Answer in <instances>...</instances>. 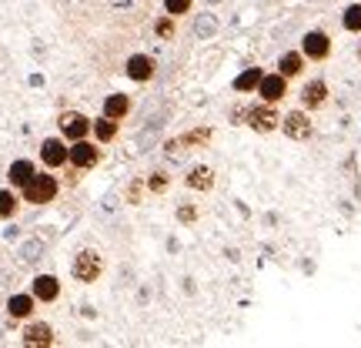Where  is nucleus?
<instances>
[{"instance_id":"9d476101","label":"nucleus","mask_w":361,"mask_h":348,"mask_svg":"<svg viewBox=\"0 0 361 348\" xmlns=\"http://www.w3.org/2000/svg\"><path fill=\"white\" fill-rule=\"evenodd\" d=\"M301 104H305V111H318L328 104V84L322 78L308 80L305 88H301Z\"/></svg>"},{"instance_id":"c756f323","label":"nucleus","mask_w":361,"mask_h":348,"mask_svg":"<svg viewBox=\"0 0 361 348\" xmlns=\"http://www.w3.org/2000/svg\"><path fill=\"white\" fill-rule=\"evenodd\" d=\"M358 57H361V44H358Z\"/></svg>"},{"instance_id":"f03ea898","label":"nucleus","mask_w":361,"mask_h":348,"mask_svg":"<svg viewBox=\"0 0 361 348\" xmlns=\"http://www.w3.org/2000/svg\"><path fill=\"white\" fill-rule=\"evenodd\" d=\"M251 131H258V134H271V131L281 128V114L274 111V104H251L247 107V121H245Z\"/></svg>"},{"instance_id":"cd10ccee","label":"nucleus","mask_w":361,"mask_h":348,"mask_svg":"<svg viewBox=\"0 0 361 348\" xmlns=\"http://www.w3.org/2000/svg\"><path fill=\"white\" fill-rule=\"evenodd\" d=\"M247 121V107H234L231 111V124H245Z\"/></svg>"},{"instance_id":"f257e3e1","label":"nucleus","mask_w":361,"mask_h":348,"mask_svg":"<svg viewBox=\"0 0 361 348\" xmlns=\"http://www.w3.org/2000/svg\"><path fill=\"white\" fill-rule=\"evenodd\" d=\"M20 191H24L27 205H47V201L57 198V178H54V174H34Z\"/></svg>"},{"instance_id":"9b49d317","label":"nucleus","mask_w":361,"mask_h":348,"mask_svg":"<svg viewBox=\"0 0 361 348\" xmlns=\"http://www.w3.org/2000/svg\"><path fill=\"white\" fill-rule=\"evenodd\" d=\"M128 78L137 80V84L151 80L154 78V61H151L147 54H134V57H128Z\"/></svg>"},{"instance_id":"1a4fd4ad","label":"nucleus","mask_w":361,"mask_h":348,"mask_svg":"<svg viewBox=\"0 0 361 348\" xmlns=\"http://www.w3.org/2000/svg\"><path fill=\"white\" fill-rule=\"evenodd\" d=\"M101 161V148L97 144H90V141H74V148H71V164L74 168H94Z\"/></svg>"},{"instance_id":"a211bd4d","label":"nucleus","mask_w":361,"mask_h":348,"mask_svg":"<svg viewBox=\"0 0 361 348\" xmlns=\"http://www.w3.org/2000/svg\"><path fill=\"white\" fill-rule=\"evenodd\" d=\"M261 78H264V71H261V67H247L245 74H238V78H234V90H238V94H251V90H258Z\"/></svg>"},{"instance_id":"dca6fc26","label":"nucleus","mask_w":361,"mask_h":348,"mask_svg":"<svg viewBox=\"0 0 361 348\" xmlns=\"http://www.w3.org/2000/svg\"><path fill=\"white\" fill-rule=\"evenodd\" d=\"M34 174H37V171H34V164H30L27 157H20V161H13L11 168H7V181H11L13 188H24L27 181L34 178Z\"/></svg>"},{"instance_id":"412c9836","label":"nucleus","mask_w":361,"mask_h":348,"mask_svg":"<svg viewBox=\"0 0 361 348\" xmlns=\"http://www.w3.org/2000/svg\"><path fill=\"white\" fill-rule=\"evenodd\" d=\"M90 131H94V138H97V141H114L117 138V121L104 114L101 121H94V124H90Z\"/></svg>"},{"instance_id":"ddd939ff","label":"nucleus","mask_w":361,"mask_h":348,"mask_svg":"<svg viewBox=\"0 0 361 348\" xmlns=\"http://www.w3.org/2000/svg\"><path fill=\"white\" fill-rule=\"evenodd\" d=\"M57 295H61V282L54 275H37L34 278V298L37 301H57Z\"/></svg>"},{"instance_id":"aec40b11","label":"nucleus","mask_w":361,"mask_h":348,"mask_svg":"<svg viewBox=\"0 0 361 348\" xmlns=\"http://www.w3.org/2000/svg\"><path fill=\"white\" fill-rule=\"evenodd\" d=\"M128 111H130L128 94H111V97L104 101V114H107V117H114V121H121V117H128Z\"/></svg>"},{"instance_id":"0eeeda50","label":"nucleus","mask_w":361,"mask_h":348,"mask_svg":"<svg viewBox=\"0 0 361 348\" xmlns=\"http://www.w3.org/2000/svg\"><path fill=\"white\" fill-rule=\"evenodd\" d=\"M40 161L47 168H64V164H71V148L61 138H47V141L40 144Z\"/></svg>"},{"instance_id":"a878e982","label":"nucleus","mask_w":361,"mask_h":348,"mask_svg":"<svg viewBox=\"0 0 361 348\" xmlns=\"http://www.w3.org/2000/svg\"><path fill=\"white\" fill-rule=\"evenodd\" d=\"M157 34H161V37H164V40H171V37H174V17H171V13H168V17H164V20H157Z\"/></svg>"},{"instance_id":"f8f14e48","label":"nucleus","mask_w":361,"mask_h":348,"mask_svg":"<svg viewBox=\"0 0 361 348\" xmlns=\"http://www.w3.org/2000/svg\"><path fill=\"white\" fill-rule=\"evenodd\" d=\"M305 61H308V57L301 51H284L281 57H278V74H284L288 80L298 78V74L305 71Z\"/></svg>"},{"instance_id":"b1692460","label":"nucleus","mask_w":361,"mask_h":348,"mask_svg":"<svg viewBox=\"0 0 361 348\" xmlns=\"http://www.w3.org/2000/svg\"><path fill=\"white\" fill-rule=\"evenodd\" d=\"M13 211H17V198H13V191L0 188V218H13Z\"/></svg>"},{"instance_id":"4468645a","label":"nucleus","mask_w":361,"mask_h":348,"mask_svg":"<svg viewBox=\"0 0 361 348\" xmlns=\"http://www.w3.org/2000/svg\"><path fill=\"white\" fill-rule=\"evenodd\" d=\"M54 342V328L47 322H34V325H27V332H24V345L30 348H37V345H51Z\"/></svg>"},{"instance_id":"393cba45","label":"nucleus","mask_w":361,"mask_h":348,"mask_svg":"<svg viewBox=\"0 0 361 348\" xmlns=\"http://www.w3.org/2000/svg\"><path fill=\"white\" fill-rule=\"evenodd\" d=\"M191 4L194 0H164V11H168L171 17H180V13L191 11Z\"/></svg>"},{"instance_id":"2eb2a0df","label":"nucleus","mask_w":361,"mask_h":348,"mask_svg":"<svg viewBox=\"0 0 361 348\" xmlns=\"http://www.w3.org/2000/svg\"><path fill=\"white\" fill-rule=\"evenodd\" d=\"M211 134H214V131H211V128H197V131H188V134H180L178 141H171L168 148H171V151H178V148H204V144L211 141Z\"/></svg>"},{"instance_id":"20e7f679","label":"nucleus","mask_w":361,"mask_h":348,"mask_svg":"<svg viewBox=\"0 0 361 348\" xmlns=\"http://www.w3.org/2000/svg\"><path fill=\"white\" fill-rule=\"evenodd\" d=\"M71 271H74V278H78V282L90 284V282H97V278H101L104 261H101V255H97V251H90V248H84V251H80L78 258H74Z\"/></svg>"},{"instance_id":"39448f33","label":"nucleus","mask_w":361,"mask_h":348,"mask_svg":"<svg viewBox=\"0 0 361 348\" xmlns=\"http://www.w3.org/2000/svg\"><path fill=\"white\" fill-rule=\"evenodd\" d=\"M301 54H305L308 61H328V57H331V37H328L324 30H308V34L301 37Z\"/></svg>"},{"instance_id":"6e6552de","label":"nucleus","mask_w":361,"mask_h":348,"mask_svg":"<svg viewBox=\"0 0 361 348\" xmlns=\"http://www.w3.org/2000/svg\"><path fill=\"white\" fill-rule=\"evenodd\" d=\"M57 124H61V131H64V138H67V141H80V138H87V131H90L87 117L78 114V111H64Z\"/></svg>"},{"instance_id":"6ab92c4d","label":"nucleus","mask_w":361,"mask_h":348,"mask_svg":"<svg viewBox=\"0 0 361 348\" xmlns=\"http://www.w3.org/2000/svg\"><path fill=\"white\" fill-rule=\"evenodd\" d=\"M34 301H37L34 295H13L11 301H7L11 318H30V315H34Z\"/></svg>"},{"instance_id":"4be33fe9","label":"nucleus","mask_w":361,"mask_h":348,"mask_svg":"<svg viewBox=\"0 0 361 348\" xmlns=\"http://www.w3.org/2000/svg\"><path fill=\"white\" fill-rule=\"evenodd\" d=\"M341 27L348 34H361V4H351L348 11L341 13Z\"/></svg>"},{"instance_id":"7ed1b4c3","label":"nucleus","mask_w":361,"mask_h":348,"mask_svg":"<svg viewBox=\"0 0 361 348\" xmlns=\"http://www.w3.org/2000/svg\"><path fill=\"white\" fill-rule=\"evenodd\" d=\"M281 131H284V138H291V141H308L311 134H314V121H311V114L305 107L301 111H288L281 117Z\"/></svg>"},{"instance_id":"423d86ee","label":"nucleus","mask_w":361,"mask_h":348,"mask_svg":"<svg viewBox=\"0 0 361 348\" xmlns=\"http://www.w3.org/2000/svg\"><path fill=\"white\" fill-rule=\"evenodd\" d=\"M255 94H258V97H261L264 104H278V101H284V94H288V78H284V74H278V71H274V74H264Z\"/></svg>"},{"instance_id":"c85d7f7f","label":"nucleus","mask_w":361,"mask_h":348,"mask_svg":"<svg viewBox=\"0 0 361 348\" xmlns=\"http://www.w3.org/2000/svg\"><path fill=\"white\" fill-rule=\"evenodd\" d=\"M178 218L184 221V224H191V221L197 218V211H194V208H180V211H178Z\"/></svg>"},{"instance_id":"f3484780","label":"nucleus","mask_w":361,"mask_h":348,"mask_svg":"<svg viewBox=\"0 0 361 348\" xmlns=\"http://www.w3.org/2000/svg\"><path fill=\"white\" fill-rule=\"evenodd\" d=\"M188 188H194V191H211V188H214V171L207 168V164L191 168V174H188Z\"/></svg>"},{"instance_id":"bb28decb","label":"nucleus","mask_w":361,"mask_h":348,"mask_svg":"<svg viewBox=\"0 0 361 348\" xmlns=\"http://www.w3.org/2000/svg\"><path fill=\"white\" fill-rule=\"evenodd\" d=\"M147 188H151V191H168V174H151V178H147Z\"/></svg>"},{"instance_id":"5701e85b","label":"nucleus","mask_w":361,"mask_h":348,"mask_svg":"<svg viewBox=\"0 0 361 348\" xmlns=\"http://www.w3.org/2000/svg\"><path fill=\"white\" fill-rule=\"evenodd\" d=\"M214 30H218V17H214V13H201V17H197V24H194V34L204 40V37H211Z\"/></svg>"}]
</instances>
